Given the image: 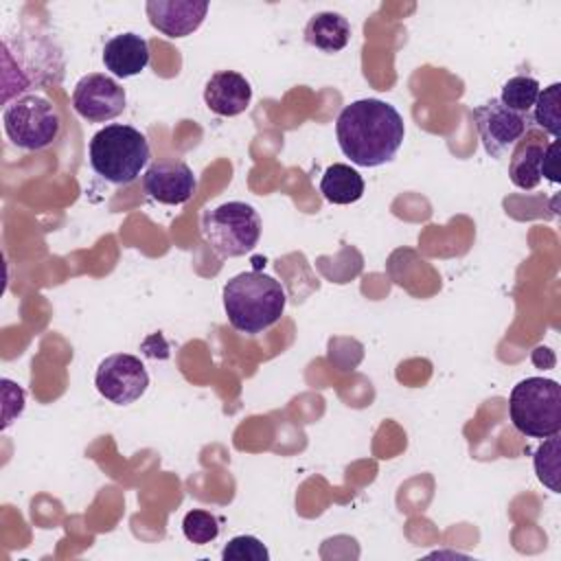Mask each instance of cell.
I'll return each mask as SVG.
<instances>
[{"label":"cell","mask_w":561,"mask_h":561,"mask_svg":"<svg viewBox=\"0 0 561 561\" xmlns=\"http://www.w3.org/2000/svg\"><path fill=\"white\" fill-rule=\"evenodd\" d=\"M513 427L528 438H548L561 430V386L546 377H526L508 394Z\"/></svg>","instance_id":"obj_4"},{"label":"cell","mask_w":561,"mask_h":561,"mask_svg":"<svg viewBox=\"0 0 561 561\" xmlns=\"http://www.w3.org/2000/svg\"><path fill=\"white\" fill-rule=\"evenodd\" d=\"M557 140L552 138L543 147V158H541V178H548L550 182H559V158H557Z\"/></svg>","instance_id":"obj_22"},{"label":"cell","mask_w":561,"mask_h":561,"mask_svg":"<svg viewBox=\"0 0 561 561\" xmlns=\"http://www.w3.org/2000/svg\"><path fill=\"white\" fill-rule=\"evenodd\" d=\"M224 311L230 327L245 335H259L274 327L287 305L283 285L263 272H241L221 291Z\"/></svg>","instance_id":"obj_2"},{"label":"cell","mask_w":561,"mask_h":561,"mask_svg":"<svg viewBox=\"0 0 561 561\" xmlns=\"http://www.w3.org/2000/svg\"><path fill=\"white\" fill-rule=\"evenodd\" d=\"M342 153L357 167L390 162L403 145L405 123L394 105L381 99H359L342 107L335 118Z\"/></svg>","instance_id":"obj_1"},{"label":"cell","mask_w":561,"mask_h":561,"mask_svg":"<svg viewBox=\"0 0 561 561\" xmlns=\"http://www.w3.org/2000/svg\"><path fill=\"white\" fill-rule=\"evenodd\" d=\"M127 105L125 90L103 72L83 75L72 90V107L88 123H105L123 114Z\"/></svg>","instance_id":"obj_9"},{"label":"cell","mask_w":561,"mask_h":561,"mask_svg":"<svg viewBox=\"0 0 561 561\" xmlns=\"http://www.w3.org/2000/svg\"><path fill=\"white\" fill-rule=\"evenodd\" d=\"M92 171L116 186H127L140 178L151 151L142 131L131 125L112 123L101 127L88 147Z\"/></svg>","instance_id":"obj_3"},{"label":"cell","mask_w":561,"mask_h":561,"mask_svg":"<svg viewBox=\"0 0 561 561\" xmlns=\"http://www.w3.org/2000/svg\"><path fill=\"white\" fill-rule=\"evenodd\" d=\"M103 66L118 79L140 75L149 64V44L138 33H118L103 46Z\"/></svg>","instance_id":"obj_13"},{"label":"cell","mask_w":561,"mask_h":561,"mask_svg":"<svg viewBox=\"0 0 561 561\" xmlns=\"http://www.w3.org/2000/svg\"><path fill=\"white\" fill-rule=\"evenodd\" d=\"M252 101L250 81L234 70H217L204 85V103L217 116H239Z\"/></svg>","instance_id":"obj_12"},{"label":"cell","mask_w":561,"mask_h":561,"mask_svg":"<svg viewBox=\"0 0 561 561\" xmlns=\"http://www.w3.org/2000/svg\"><path fill=\"white\" fill-rule=\"evenodd\" d=\"M94 386L99 394L110 403L129 405L147 392L149 373L136 355L114 353L101 359L96 366Z\"/></svg>","instance_id":"obj_7"},{"label":"cell","mask_w":561,"mask_h":561,"mask_svg":"<svg viewBox=\"0 0 561 561\" xmlns=\"http://www.w3.org/2000/svg\"><path fill=\"white\" fill-rule=\"evenodd\" d=\"M182 533L191 543L204 546V543H210L217 539L219 522L213 513H208L204 508H193L182 519Z\"/></svg>","instance_id":"obj_20"},{"label":"cell","mask_w":561,"mask_h":561,"mask_svg":"<svg viewBox=\"0 0 561 561\" xmlns=\"http://www.w3.org/2000/svg\"><path fill=\"white\" fill-rule=\"evenodd\" d=\"M320 193L329 204L346 206L364 195V180L362 175L342 162H335L327 167V171L320 178Z\"/></svg>","instance_id":"obj_15"},{"label":"cell","mask_w":561,"mask_h":561,"mask_svg":"<svg viewBox=\"0 0 561 561\" xmlns=\"http://www.w3.org/2000/svg\"><path fill=\"white\" fill-rule=\"evenodd\" d=\"M546 142L524 140L515 145L508 162V178L522 191H533L541 182V158Z\"/></svg>","instance_id":"obj_16"},{"label":"cell","mask_w":561,"mask_h":561,"mask_svg":"<svg viewBox=\"0 0 561 561\" xmlns=\"http://www.w3.org/2000/svg\"><path fill=\"white\" fill-rule=\"evenodd\" d=\"M471 121L476 123L478 136L482 140L484 151L491 158H502L508 149H513L519 138L528 131V114H519L500 103V99H491L471 110Z\"/></svg>","instance_id":"obj_8"},{"label":"cell","mask_w":561,"mask_h":561,"mask_svg":"<svg viewBox=\"0 0 561 561\" xmlns=\"http://www.w3.org/2000/svg\"><path fill=\"white\" fill-rule=\"evenodd\" d=\"M541 88L539 81L535 77L528 75H515L511 77L504 85H502V94H500V103L506 105L513 112L519 114H528L539 96Z\"/></svg>","instance_id":"obj_18"},{"label":"cell","mask_w":561,"mask_h":561,"mask_svg":"<svg viewBox=\"0 0 561 561\" xmlns=\"http://www.w3.org/2000/svg\"><path fill=\"white\" fill-rule=\"evenodd\" d=\"M351 39V24L335 11H320L305 26V42L322 53H340Z\"/></svg>","instance_id":"obj_14"},{"label":"cell","mask_w":561,"mask_h":561,"mask_svg":"<svg viewBox=\"0 0 561 561\" xmlns=\"http://www.w3.org/2000/svg\"><path fill=\"white\" fill-rule=\"evenodd\" d=\"M2 127L18 149L39 151L57 140L61 121L48 99L39 94H24L4 105Z\"/></svg>","instance_id":"obj_6"},{"label":"cell","mask_w":561,"mask_h":561,"mask_svg":"<svg viewBox=\"0 0 561 561\" xmlns=\"http://www.w3.org/2000/svg\"><path fill=\"white\" fill-rule=\"evenodd\" d=\"M142 186L151 199L167 206H182L193 197L197 180L186 162L158 160L147 167L142 175Z\"/></svg>","instance_id":"obj_10"},{"label":"cell","mask_w":561,"mask_h":561,"mask_svg":"<svg viewBox=\"0 0 561 561\" xmlns=\"http://www.w3.org/2000/svg\"><path fill=\"white\" fill-rule=\"evenodd\" d=\"M535 473L541 484L559 493V434L548 436L535 451Z\"/></svg>","instance_id":"obj_19"},{"label":"cell","mask_w":561,"mask_h":561,"mask_svg":"<svg viewBox=\"0 0 561 561\" xmlns=\"http://www.w3.org/2000/svg\"><path fill=\"white\" fill-rule=\"evenodd\" d=\"M199 230L217 256L237 259L259 243L261 217L245 202H226L204 210Z\"/></svg>","instance_id":"obj_5"},{"label":"cell","mask_w":561,"mask_h":561,"mask_svg":"<svg viewBox=\"0 0 561 561\" xmlns=\"http://www.w3.org/2000/svg\"><path fill=\"white\" fill-rule=\"evenodd\" d=\"M221 559L224 561H267L270 552L256 537L237 535L224 546Z\"/></svg>","instance_id":"obj_21"},{"label":"cell","mask_w":561,"mask_h":561,"mask_svg":"<svg viewBox=\"0 0 561 561\" xmlns=\"http://www.w3.org/2000/svg\"><path fill=\"white\" fill-rule=\"evenodd\" d=\"M147 18L167 37H186L197 31L208 13V2L197 0H147Z\"/></svg>","instance_id":"obj_11"},{"label":"cell","mask_w":561,"mask_h":561,"mask_svg":"<svg viewBox=\"0 0 561 561\" xmlns=\"http://www.w3.org/2000/svg\"><path fill=\"white\" fill-rule=\"evenodd\" d=\"M541 131L550 134L554 140L559 138L561 129V83H550L543 88L533 105V118Z\"/></svg>","instance_id":"obj_17"}]
</instances>
